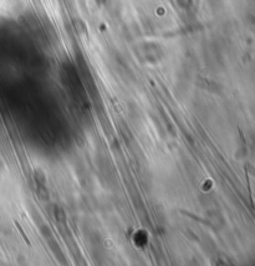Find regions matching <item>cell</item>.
<instances>
[{
	"label": "cell",
	"instance_id": "1",
	"mask_svg": "<svg viewBox=\"0 0 255 266\" xmlns=\"http://www.w3.org/2000/svg\"><path fill=\"white\" fill-rule=\"evenodd\" d=\"M15 224H16V226H18L19 231H20L21 236H23V238H24V240H25V243H26V244H28V245H30V241H29L28 236H26V235H25V233H24V230H23V229H21V226H20V225H19V224H18V223H15Z\"/></svg>",
	"mask_w": 255,
	"mask_h": 266
}]
</instances>
